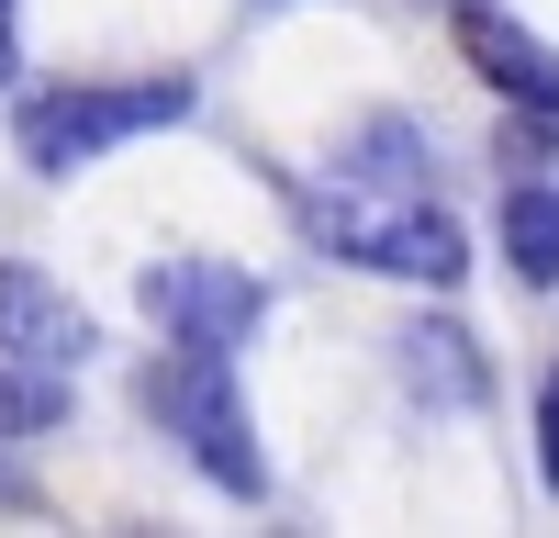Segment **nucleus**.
I'll return each mask as SVG.
<instances>
[{
	"label": "nucleus",
	"mask_w": 559,
	"mask_h": 538,
	"mask_svg": "<svg viewBox=\"0 0 559 538\" xmlns=\"http://www.w3.org/2000/svg\"><path fill=\"white\" fill-rule=\"evenodd\" d=\"M146 314H157V337H179V348H213V359H236V348H258V326H269V281L258 269H236V258H146Z\"/></svg>",
	"instance_id": "obj_4"
},
{
	"label": "nucleus",
	"mask_w": 559,
	"mask_h": 538,
	"mask_svg": "<svg viewBox=\"0 0 559 538\" xmlns=\"http://www.w3.org/2000/svg\"><path fill=\"white\" fill-rule=\"evenodd\" d=\"M134 404L191 448V471L213 493H236V505H269V460H258V426H247V393H236V359L213 348H157L146 371H134Z\"/></svg>",
	"instance_id": "obj_3"
},
{
	"label": "nucleus",
	"mask_w": 559,
	"mask_h": 538,
	"mask_svg": "<svg viewBox=\"0 0 559 538\" xmlns=\"http://www.w3.org/2000/svg\"><path fill=\"white\" fill-rule=\"evenodd\" d=\"M503 269L515 292H559V179L503 168Z\"/></svg>",
	"instance_id": "obj_8"
},
{
	"label": "nucleus",
	"mask_w": 559,
	"mask_h": 538,
	"mask_svg": "<svg viewBox=\"0 0 559 538\" xmlns=\"http://www.w3.org/2000/svg\"><path fill=\"white\" fill-rule=\"evenodd\" d=\"M426 168H437V147H426V124H403V113H369L336 147V179H369V191H426Z\"/></svg>",
	"instance_id": "obj_9"
},
{
	"label": "nucleus",
	"mask_w": 559,
	"mask_h": 538,
	"mask_svg": "<svg viewBox=\"0 0 559 538\" xmlns=\"http://www.w3.org/2000/svg\"><path fill=\"white\" fill-rule=\"evenodd\" d=\"M503 168L559 179V113H515V124H503Z\"/></svg>",
	"instance_id": "obj_11"
},
{
	"label": "nucleus",
	"mask_w": 559,
	"mask_h": 538,
	"mask_svg": "<svg viewBox=\"0 0 559 538\" xmlns=\"http://www.w3.org/2000/svg\"><path fill=\"white\" fill-rule=\"evenodd\" d=\"M90 348H102L90 303H68V281H45L34 258H0V359H23V371H79Z\"/></svg>",
	"instance_id": "obj_6"
},
{
	"label": "nucleus",
	"mask_w": 559,
	"mask_h": 538,
	"mask_svg": "<svg viewBox=\"0 0 559 538\" xmlns=\"http://www.w3.org/2000/svg\"><path fill=\"white\" fill-rule=\"evenodd\" d=\"M437 12H459V0H437Z\"/></svg>",
	"instance_id": "obj_14"
},
{
	"label": "nucleus",
	"mask_w": 559,
	"mask_h": 538,
	"mask_svg": "<svg viewBox=\"0 0 559 538\" xmlns=\"http://www.w3.org/2000/svg\"><path fill=\"white\" fill-rule=\"evenodd\" d=\"M23 79V45H12V0H0V90Z\"/></svg>",
	"instance_id": "obj_13"
},
{
	"label": "nucleus",
	"mask_w": 559,
	"mask_h": 538,
	"mask_svg": "<svg viewBox=\"0 0 559 538\" xmlns=\"http://www.w3.org/2000/svg\"><path fill=\"white\" fill-rule=\"evenodd\" d=\"M191 113H202L191 68H157V79H57V90H23V102H12V147H23L34 179H79V168H102L112 147L168 134Z\"/></svg>",
	"instance_id": "obj_2"
},
{
	"label": "nucleus",
	"mask_w": 559,
	"mask_h": 538,
	"mask_svg": "<svg viewBox=\"0 0 559 538\" xmlns=\"http://www.w3.org/2000/svg\"><path fill=\"white\" fill-rule=\"evenodd\" d=\"M448 34H459V57H471V79L492 90V102H515V113H559V45L526 34L503 0H459Z\"/></svg>",
	"instance_id": "obj_5"
},
{
	"label": "nucleus",
	"mask_w": 559,
	"mask_h": 538,
	"mask_svg": "<svg viewBox=\"0 0 559 538\" xmlns=\"http://www.w3.org/2000/svg\"><path fill=\"white\" fill-rule=\"evenodd\" d=\"M68 426V371H23V359H0V448H34Z\"/></svg>",
	"instance_id": "obj_10"
},
{
	"label": "nucleus",
	"mask_w": 559,
	"mask_h": 538,
	"mask_svg": "<svg viewBox=\"0 0 559 538\" xmlns=\"http://www.w3.org/2000/svg\"><path fill=\"white\" fill-rule=\"evenodd\" d=\"M537 471H548V505H559V371L537 382Z\"/></svg>",
	"instance_id": "obj_12"
},
{
	"label": "nucleus",
	"mask_w": 559,
	"mask_h": 538,
	"mask_svg": "<svg viewBox=\"0 0 559 538\" xmlns=\"http://www.w3.org/2000/svg\"><path fill=\"white\" fill-rule=\"evenodd\" d=\"M269 191L292 202V224L347 258V269H381V281H414V292H448L459 269H471V236H459V213L437 191H369V179H302V168H269Z\"/></svg>",
	"instance_id": "obj_1"
},
{
	"label": "nucleus",
	"mask_w": 559,
	"mask_h": 538,
	"mask_svg": "<svg viewBox=\"0 0 559 538\" xmlns=\"http://www.w3.org/2000/svg\"><path fill=\"white\" fill-rule=\"evenodd\" d=\"M392 371H403L414 404H437V416H481V393H492V359H481V337L459 326V314H403Z\"/></svg>",
	"instance_id": "obj_7"
}]
</instances>
